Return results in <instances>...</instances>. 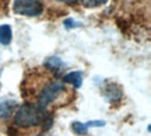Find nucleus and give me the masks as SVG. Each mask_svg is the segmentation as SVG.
Masks as SVG:
<instances>
[{
	"label": "nucleus",
	"instance_id": "nucleus-11",
	"mask_svg": "<svg viewBox=\"0 0 151 136\" xmlns=\"http://www.w3.org/2000/svg\"><path fill=\"white\" fill-rule=\"evenodd\" d=\"M81 22H76L73 18H67V20H65V27L67 28V30H71V28H76V27H80Z\"/></svg>",
	"mask_w": 151,
	"mask_h": 136
},
{
	"label": "nucleus",
	"instance_id": "nucleus-4",
	"mask_svg": "<svg viewBox=\"0 0 151 136\" xmlns=\"http://www.w3.org/2000/svg\"><path fill=\"white\" fill-rule=\"evenodd\" d=\"M104 95L109 103H119L123 97V90L116 83H108L104 88Z\"/></svg>",
	"mask_w": 151,
	"mask_h": 136
},
{
	"label": "nucleus",
	"instance_id": "nucleus-7",
	"mask_svg": "<svg viewBox=\"0 0 151 136\" xmlns=\"http://www.w3.org/2000/svg\"><path fill=\"white\" fill-rule=\"evenodd\" d=\"M16 108V101H3L0 103V118H9Z\"/></svg>",
	"mask_w": 151,
	"mask_h": 136
},
{
	"label": "nucleus",
	"instance_id": "nucleus-5",
	"mask_svg": "<svg viewBox=\"0 0 151 136\" xmlns=\"http://www.w3.org/2000/svg\"><path fill=\"white\" fill-rule=\"evenodd\" d=\"M63 83H69V84H73L76 88H80L81 84H83V73L80 70L70 72V73L65 75Z\"/></svg>",
	"mask_w": 151,
	"mask_h": 136
},
{
	"label": "nucleus",
	"instance_id": "nucleus-10",
	"mask_svg": "<svg viewBox=\"0 0 151 136\" xmlns=\"http://www.w3.org/2000/svg\"><path fill=\"white\" fill-rule=\"evenodd\" d=\"M108 0H83V4L86 7H98V6L106 3Z\"/></svg>",
	"mask_w": 151,
	"mask_h": 136
},
{
	"label": "nucleus",
	"instance_id": "nucleus-13",
	"mask_svg": "<svg viewBox=\"0 0 151 136\" xmlns=\"http://www.w3.org/2000/svg\"><path fill=\"white\" fill-rule=\"evenodd\" d=\"M39 136H46V135H39Z\"/></svg>",
	"mask_w": 151,
	"mask_h": 136
},
{
	"label": "nucleus",
	"instance_id": "nucleus-9",
	"mask_svg": "<svg viewBox=\"0 0 151 136\" xmlns=\"http://www.w3.org/2000/svg\"><path fill=\"white\" fill-rule=\"evenodd\" d=\"M71 129L77 135H86L87 132H88V126L86 125V122H78L77 121V122L71 124Z\"/></svg>",
	"mask_w": 151,
	"mask_h": 136
},
{
	"label": "nucleus",
	"instance_id": "nucleus-2",
	"mask_svg": "<svg viewBox=\"0 0 151 136\" xmlns=\"http://www.w3.org/2000/svg\"><path fill=\"white\" fill-rule=\"evenodd\" d=\"M65 90H66V87H65V83L63 82H58V80L50 82L49 84H46V86L41 90L39 94H38L37 105L45 109L49 104L55 103V101L65 93Z\"/></svg>",
	"mask_w": 151,
	"mask_h": 136
},
{
	"label": "nucleus",
	"instance_id": "nucleus-6",
	"mask_svg": "<svg viewBox=\"0 0 151 136\" xmlns=\"http://www.w3.org/2000/svg\"><path fill=\"white\" fill-rule=\"evenodd\" d=\"M13 39V31L9 24H3L0 25V44L1 45H9Z\"/></svg>",
	"mask_w": 151,
	"mask_h": 136
},
{
	"label": "nucleus",
	"instance_id": "nucleus-8",
	"mask_svg": "<svg viewBox=\"0 0 151 136\" xmlns=\"http://www.w3.org/2000/svg\"><path fill=\"white\" fill-rule=\"evenodd\" d=\"M45 66H46L50 72H59L60 69L65 66V63H63V60L60 59V58L53 56V58H49V59L45 62Z\"/></svg>",
	"mask_w": 151,
	"mask_h": 136
},
{
	"label": "nucleus",
	"instance_id": "nucleus-12",
	"mask_svg": "<svg viewBox=\"0 0 151 136\" xmlns=\"http://www.w3.org/2000/svg\"><path fill=\"white\" fill-rule=\"evenodd\" d=\"M55 1H62V3H74L77 0H55Z\"/></svg>",
	"mask_w": 151,
	"mask_h": 136
},
{
	"label": "nucleus",
	"instance_id": "nucleus-3",
	"mask_svg": "<svg viewBox=\"0 0 151 136\" xmlns=\"http://www.w3.org/2000/svg\"><path fill=\"white\" fill-rule=\"evenodd\" d=\"M13 10L18 16L37 17L42 14L43 3L41 0H14Z\"/></svg>",
	"mask_w": 151,
	"mask_h": 136
},
{
	"label": "nucleus",
	"instance_id": "nucleus-1",
	"mask_svg": "<svg viewBox=\"0 0 151 136\" xmlns=\"http://www.w3.org/2000/svg\"><path fill=\"white\" fill-rule=\"evenodd\" d=\"M50 116L46 114V111L37 104H24L17 109L14 115V125L20 128H34L39 125H46V128L50 126L52 121H48Z\"/></svg>",
	"mask_w": 151,
	"mask_h": 136
}]
</instances>
